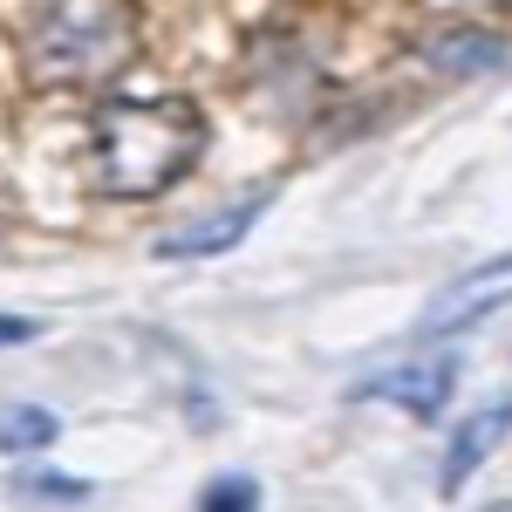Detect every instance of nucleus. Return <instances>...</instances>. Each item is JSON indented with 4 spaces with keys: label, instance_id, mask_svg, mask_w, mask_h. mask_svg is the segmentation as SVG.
<instances>
[{
    "label": "nucleus",
    "instance_id": "11",
    "mask_svg": "<svg viewBox=\"0 0 512 512\" xmlns=\"http://www.w3.org/2000/svg\"><path fill=\"white\" fill-rule=\"evenodd\" d=\"M41 321L35 315H0V349H14V342H35Z\"/></svg>",
    "mask_w": 512,
    "mask_h": 512
},
{
    "label": "nucleus",
    "instance_id": "9",
    "mask_svg": "<svg viewBox=\"0 0 512 512\" xmlns=\"http://www.w3.org/2000/svg\"><path fill=\"white\" fill-rule=\"evenodd\" d=\"M260 506V485L246 472H233V478H212L205 492H198V512H253Z\"/></svg>",
    "mask_w": 512,
    "mask_h": 512
},
{
    "label": "nucleus",
    "instance_id": "3",
    "mask_svg": "<svg viewBox=\"0 0 512 512\" xmlns=\"http://www.w3.org/2000/svg\"><path fill=\"white\" fill-rule=\"evenodd\" d=\"M506 301H512V253H499V260H478L472 274L451 280L431 308H424L417 335H465L472 321H485L492 308H506Z\"/></svg>",
    "mask_w": 512,
    "mask_h": 512
},
{
    "label": "nucleus",
    "instance_id": "8",
    "mask_svg": "<svg viewBox=\"0 0 512 512\" xmlns=\"http://www.w3.org/2000/svg\"><path fill=\"white\" fill-rule=\"evenodd\" d=\"M55 410H41V403H14V410H0V451H48L55 444Z\"/></svg>",
    "mask_w": 512,
    "mask_h": 512
},
{
    "label": "nucleus",
    "instance_id": "1",
    "mask_svg": "<svg viewBox=\"0 0 512 512\" xmlns=\"http://www.w3.org/2000/svg\"><path fill=\"white\" fill-rule=\"evenodd\" d=\"M96 144V192L110 198H158L205 158V117L192 96H117L89 117Z\"/></svg>",
    "mask_w": 512,
    "mask_h": 512
},
{
    "label": "nucleus",
    "instance_id": "5",
    "mask_svg": "<svg viewBox=\"0 0 512 512\" xmlns=\"http://www.w3.org/2000/svg\"><path fill=\"white\" fill-rule=\"evenodd\" d=\"M451 390H458V362H451V355H424V362H403L390 376L362 383L355 396H383V403H403L410 417H437Z\"/></svg>",
    "mask_w": 512,
    "mask_h": 512
},
{
    "label": "nucleus",
    "instance_id": "12",
    "mask_svg": "<svg viewBox=\"0 0 512 512\" xmlns=\"http://www.w3.org/2000/svg\"><path fill=\"white\" fill-rule=\"evenodd\" d=\"M492 512H512V506H492Z\"/></svg>",
    "mask_w": 512,
    "mask_h": 512
},
{
    "label": "nucleus",
    "instance_id": "2",
    "mask_svg": "<svg viewBox=\"0 0 512 512\" xmlns=\"http://www.w3.org/2000/svg\"><path fill=\"white\" fill-rule=\"evenodd\" d=\"M137 48L130 0H48L28 28V62L48 82H96Z\"/></svg>",
    "mask_w": 512,
    "mask_h": 512
},
{
    "label": "nucleus",
    "instance_id": "6",
    "mask_svg": "<svg viewBox=\"0 0 512 512\" xmlns=\"http://www.w3.org/2000/svg\"><path fill=\"white\" fill-rule=\"evenodd\" d=\"M267 205H274V185L253 192V198H239L233 212H219V219H198V226H185V233L158 239V260H205V253H226V246L246 239V226H253Z\"/></svg>",
    "mask_w": 512,
    "mask_h": 512
},
{
    "label": "nucleus",
    "instance_id": "10",
    "mask_svg": "<svg viewBox=\"0 0 512 512\" xmlns=\"http://www.w3.org/2000/svg\"><path fill=\"white\" fill-rule=\"evenodd\" d=\"M14 492L21 499H89V478H55V472H28V478H14Z\"/></svg>",
    "mask_w": 512,
    "mask_h": 512
},
{
    "label": "nucleus",
    "instance_id": "7",
    "mask_svg": "<svg viewBox=\"0 0 512 512\" xmlns=\"http://www.w3.org/2000/svg\"><path fill=\"white\" fill-rule=\"evenodd\" d=\"M424 55L444 62V69H458V76H478V69H499V62H506V41L478 35V28H451V35L424 41Z\"/></svg>",
    "mask_w": 512,
    "mask_h": 512
},
{
    "label": "nucleus",
    "instance_id": "4",
    "mask_svg": "<svg viewBox=\"0 0 512 512\" xmlns=\"http://www.w3.org/2000/svg\"><path fill=\"white\" fill-rule=\"evenodd\" d=\"M512 431V396H499V403H485V410H472L458 431H451V444H444V465H437V492L451 499V492H465V478L506 444Z\"/></svg>",
    "mask_w": 512,
    "mask_h": 512
}]
</instances>
